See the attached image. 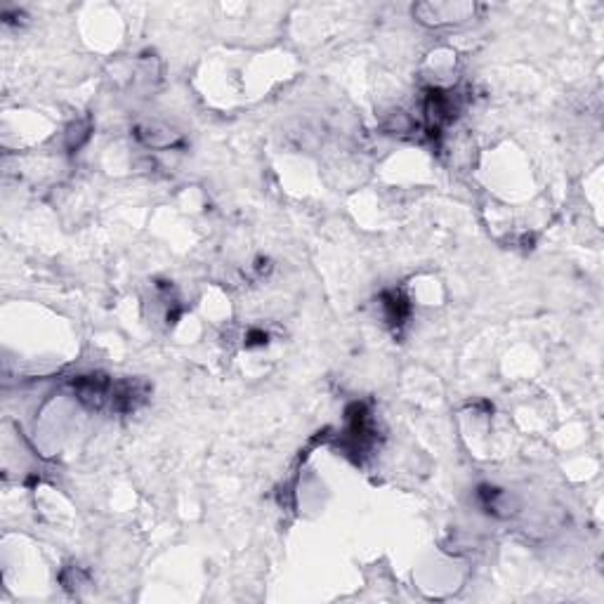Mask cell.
I'll return each instance as SVG.
<instances>
[{
    "instance_id": "obj_1",
    "label": "cell",
    "mask_w": 604,
    "mask_h": 604,
    "mask_svg": "<svg viewBox=\"0 0 604 604\" xmlns=\"http://www.w3.org/2000/svg\"><path fill=\"white\" fill-rule=\"evenodd\" d=\"M382 305H385V312H387V319L392 323H401L404 319H406L409 314V302L404 300L401 293L397 291H389L382 296Z\"/></svg>"
}]
</instances>
